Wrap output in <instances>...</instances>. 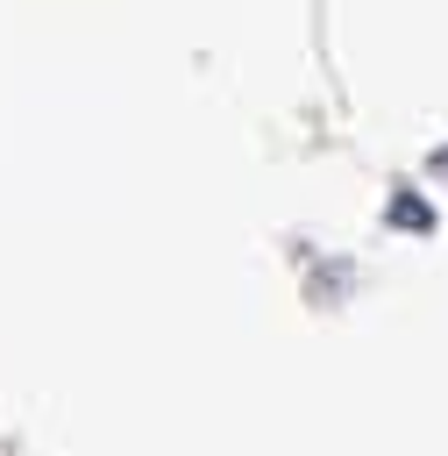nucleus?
<instances>
[{
    "instance_id": "obj_1",
    "label": "nucleus",
    "mask_w": 448,
    "mask_h": 456,
    "mask_svg": "<svg viewBox=\"0 0 448 456\" xmlns=\"http://www.w3.org/2000/svg\"><path fill=\"white\" fill-rule=\"evenodd\" d=\"M391 221L398 228H434V207L427 200H391Z\"/></svg>"
}]
</instances>
